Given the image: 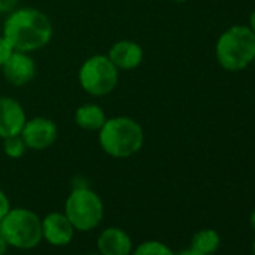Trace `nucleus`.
Returning a JSON list of instances; mask_svg holds the SVG:
<instances>
[{
  "label": "nucleus",
  "mask_w": 255,
  "mask_h": 255,
  "mask_svg": "<svg viewBox=\"0 0 255 255\" xmlns=\"http://www.w3.org/2000/svg\"><path fill=\"white\" fill-rule=\"evenodd\" d=\"M3 36L15 51L33 53L44 48L53 38V24L47 14L36 8H20L8 14Z\"/></svg>",
  "instance_id": "obj_1"
},
{
  "label": "nucleus",
  "mask_w": 255,
  "mask_h": 255,
  "mask_svg": "<svg viewBox=\"0 0 255 255\" xmlns=\"http://www.w3.org/2000/svg\"><path fill=\"white\" fill-rule=\"evenodd\" d=\"M101 149L111 158L126 159L138 153L144 144L143 126L128 116H116L105 120L98 131Z\"/></svg>",
  "instance_id": "obj_2"
},
{
  "label": "nucleus",
  "mask_w": 255,
  "mask_h": 255,
  "mask_svg": "<svg viewBox=\"0 0 255 255\" xmlns=\"http://www.w3.org/2000/svg\"><path fill=\"white\" fill-rule=\"evenodd\" d=\"M255 54V35L245 24H236L224 30L215 45L219 66L230 72L243 71L252 65Z\"/></svg>",
  "instance_id": "obj_3"
},
{
  "label": "nucleus",
  "mask_w": 255,
  "mask_h": 255,
  "mask_svg": "<svg viewBox=\"0 0 255 255\" xmlns=\"http://www.w3.org/2000/svg\"><path fill=\"white\" fill-rule=\"evenodd\" d=\"M0 234L11 248L33 249L42 240V219L30 209L11 207L0 221Z\"/></svg>",
  "instance_id": "obj_4"
},
{
  "label": "nucleus",
  "mask_w": 255,
  "mask_h": 255,
  "mask_svg": "<svg viewBox=\"0 0 255 255\" xmlns=\"http://www.w3.org/2000/svg\"><path fill=\"white\" fill-rule=\"evenodd\" d=\"M75 231H92L104 218V203L101 197L87 186H77L65 201L63 212Z\"/></svg>",
  "instance_id": "obj_5"
},
{
  "label": "nucleus",
  "mask_w": 255,
  "mask_h": 255,
  "mask_svg": "<svg viewBox=\"0 0 255 255\" xmlns=\"http://www.w3.org/2000/svg\"><path fill=\"white\" fill-rule=\"evenodd\" d=\"M81 89L92 96L110 95L119 83V69L105 54H95L86 59L78 71Z\"/></svg>",
  "instance_id": "obj_6"
},
{
  "label": "nucleus",
  "mask_w": 255,
  "mask_h": 255,
  "mask_svg": "<svg viewBox=\"0 0 255 255\" xmlns=\"http://www.w3.org/2000/svg\"><path fill=\"white\" fill-rule=\"evenodd\" d=\"M26 147L30 150H45L50 149L57 140V125L48 117H33L26 120L20 132Z\"/></svg>",
  "instance_id": "obj_7"
},
{
  "label": "nucleus",
  "mask_w": 255,
  "mask_h": 255,
  "mask_svg": "<svg viewBox=\"0 0 255 255\" xmlns=\"http://www.w3.org/2000/svg\"><path fill=\"white\" fill-rule=\"evenodd\" d=\"M75 228L63 212H51L42 219V240L53 246L63 248L74 239Z\"/></svg>",
  "instance_id": "obj_8"
},
{
  "label": "nucleus",
  "mask_w": 255,
  "mask_h": 255,
  "mask_svg": "<svg viewBox=\"0 0 255 255\" xmlns=\"http://www.w3.org/2000/svg\"><path fill=\"white\" fill-rule=\"evenodd\" d=\"M26 120V111L18 101L0 96V138L20 135Z\"/></svg>",
  "instance_id": "obj_9"
},
{
  "label": "nucleus",
  "mask_w": 255,
  "mask_h": 255,
  "mask_svg": "<svg viewBox=\"0 0 255 255\" xmlns=\"http://www.w3.org/2000/svg\"><path fill=\"white\" fill-rule=\"evenodd\" d=\"M2 69L6 81L15 87L29 84L36 74V65L33 57L29 53L23 51H14L8 62L2 66Z\"/></svg>",
  "instance_id": "obj_10"
},
{
  "label": "nucleus",
  "mask_w": 255,
  "mask_h": 255,
  "mask_svg": "<svg viewBox=\"0 0 255 255\" xmlns=\"http://www.w3.org/2000/svg\"><path fill=\"white\" fill-rule=\"evenodd\" d=\"M107 56L119 71H131L141 65L144 51L141 45L134 41L120 39L111 45Z\"/></svg>",
  "instance_id": "obj_11"
},
{
  "label": "nucleus",
  "mask_w": 255,
  "mask_h": 255,
  "mask_svg": "<svg viewBox=\"0 0 255 255\" xmlns=\"http://www.w3.org/2000/svg\"><path fill=\"white\" fill-rule=\"evenodd\" d=\"M96 246L101 255H131L134 249L131 236L119 227L102 230L98 236Z\"/></svg>",
  "instance_id": "obj_12"
},
{
  "label": "nucleus",
  "mask_w": 255,
  "mask_h": 255,
  "mask_svg": "<svg viewBox=\"0 0 255 255\" xmlns=\"http://www.w3.org/2000/svg\"><path fill=\"white\" fill-rule=\"evenodd\" d=\"M74 120H75V125L80 128V129L93 132V131L101 129L102 125L107 120V116H105V111L102 110L101 105L93 104V102H87V104L80 105L75 110Z\"/></svg>",
  "instance_id": "obj_13"
},
{
  "label": "nucleus",
  "mask_w": 255,
  "mask_h": 255,
  "mask_svg": "<svg viewBox=\"0 0 255 255\" xmlns=\"http://www.w3.org/2000/svg\"><path fill=\"white\" fill-rule=\"evenodd\" d=\"M221 246V236L213 228H203L191 239V249L200 255H213Z\"/></svg>",
  "instance_id": "obj_14"
},
{
  "label": "nucleus",
  "mask_w": 255,
  "mask_h": 255,
  "mask_svg": "<svg viewBox=\"0 0 255 255\" xmlns=\"http://www.w3.org/2000/svg\"><path fill=\"white\" fill-rule=\"evenodd\" d=\"M131 255H176L174 251L164 242L159 240H146L135 246Z\"/></svg>",
  "instance_id": "obj_15"
},
{
  "label": "nucleus",
  "mask_w": 255,
  "mask_h": 255,
  "mask_svg": "<svg viewBox=\"0 0 255 255\" xmlns=\"http://www.w3.org/2000/svg\"><path fill=\"white\" fill-rule=\"evenodd\" d=\"M27 147L26 143L23 141L21 135H12L3 138V152L8 158L11 159H20L26 153Z\"/></svg>",
  "instance_id": "obj_16"
},
{
  "label": "nucleus",
  "mask_w": 255,
  "mask_h": 255,
  "mask_svg": "<svg viewBox=\"0 0 255 255\" xmlns=\"http://www.w3.org/2000/svg\"><path fill=\"white\" fill-rule=\"evenodd\" d=\"M14 51L15 50L12 48V45L9 44V41L3 35L0 36V68H2L8 62V59L12 56Z\"/></svg>",
  "instance_id": "obj_17"
},
{
  "label": "nucleus",
  "mask_w": 255,
  "mask_h": 255,
  "mask_svg": "<svg viewBox=\"0 0 255 255\" xmlns=\"http://www.w3.org/2000/svg\"><path fill=\"white\" fill-rule=\"evenodd\" d=\"M9 210H11V201H9L8 195L0 189V221L8 215Z\"/></svg>",
  "instance_id": "obj_18"
},
{
  "label": "nucleus",
  "mask_w": 255,
  "mask_h": 255,
  "mask_svg": "<svg viewBox=\"0 0 255 255\" xmlns=\"http://www.w3.org/2000/svg\"><path fill=\"white\" fill-rule=\"evenodd\" d=\"M20 0H0V14H9L17 8Z\"/></svg>",
  "instance_id": "obj_19"
},
{
  "label": "nucleus",
  "mask_w": 255,
  "mask_h": 255,
  "mask_svg": "<svg viewBox=\"0 0 255 255\" xmlns=\"http://www.w3.org/2000/svg\"><path fill=\"white\" fill-rule=\"evenodd\" d=\"M8 243H6V240L2 237V234H0V255H6V252H8Z\"/></svg>",
  "instance_id": "obj_20"
},
{
  "label": "nucleus",
  "mask_w": 255,
  "mask_h": 255,
  "mask_svg": "<svg viewBox=\"0 0 255 255\" xmlns=\"http://www.w3.org/2000/svg\"><path fill=\"white\" fill-rule=\"evenodd\" d=\"M251 30H252V33L255 35V9L252 11V14H251V17H249V26H248Z\"/></svg>",
  "instance_id": "obj_21"
},
{
  "label": "nucleus",
  "mask_w": 255,
  "mask_h": 255,
  "mask_svg": "<svg viewBox=\"0 0 255 255\" xmlns=\"http://www.w3.org/2000/svg\"><path fill=\"white\" fill-rule=\"evenodd\" d=\"M176 255H200L198 252H195L194 249H191V248H188V249H183V251H180V252H177Z\"/></svg>",
  "instance_id": "obj_22"
},
{
  "label": "nucleus",
  "mask_w": 255,
  "mask_h": 255,
  "mask_svg": "<svg viewBox=\"0 0 255 255\" xmlns=\"http://www.w3.org/2000/svg\"><path fill=\"white\" fill-rule=\"evenodd\" d=\"M249 224H251V227H252V230L255 231V209L251 212V216H249Z\"/></svg>",
  "instance_id": "obj_23"
},
{
  "label": "nucleus",
  "mask_w": 255,
  "mask_h": 255,
  "mask_svg": "<svg viewBox=\"0 0 255 255\" xmlns=\"http://www.w3.org/2000/svg\"><path fill=\"white\" fill-rule=\"evenodd\" d=\"M171 2H176V3H185L188 0H171Z\"/></svg>",
  "instance_id": "obj_24"
},
{
  "label": "nucleus",
  "mask_w": 255,
  "mask_h": 255,
  "mask_svg": "<svg viewBox=\"0 0 255 255\" xmlns=\"http://www.w3.org/2000/svg\"><path fill=\"white\" fill-rule=\"evenodd\" d=\"M252 255H255V239L252 242Z\"/></svg>",
  "instance_id": "obj_25"
},
{
  "label": "nucleus",
  "mask_w": 255,
  "mask_h": 255,
  "mask_svg": "<svg viewBox=\"0 0 255 255\" xmlns=\"http://www.w3.org/2000/svg\"><path fill=\"white\" fill-rule=\"evenodd\" d=\"M86 255H101L99 252H90V254H86Z\"/></svg>",
  "instance_id": "obj_26"
},
{
  "label": "nucleus",
  "mask_w": 255,
  "mask_h": 255,
  "mask_svg": "<svg viewBox=\"0 0 255 255\" xmlns=\"http://www.w3.org/2000/svg\"><path fill=\"white\" fill-rule=\"evenodd\" d=\"M252 65L255 66V54H254V59H252Z\"/></svg>",
  "instance_id": "obj_27"
}]
</instances>
